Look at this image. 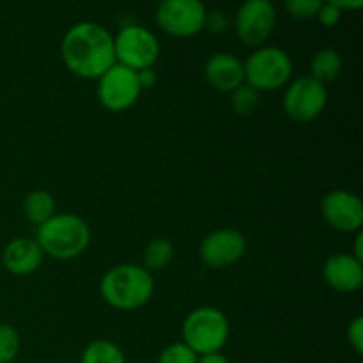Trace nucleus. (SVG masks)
Instances as JSON below:
<instances>
[{
  "mask_svg": "<svg viewBox=\"0 0 363 363\" xmlns=\"http://www.w3.org/2000/svg\"><path fill=\"white\" fill-rule=\"evenodd\" d=\"M206 6L201 0H162L156 11V23L174 38H191L204 28Z\"/></svg>",
  "mask_w": 363,
  "mask_h": 363,
  "instance_id": "nucleus-9",
  "label": "nucleus"
},
{
  "mask_svg": "<svg viewBox=\"0 0 363 363\" xmlns=\"http://www.w3.org/2000/svg\"><path fill=\"white\" fill-rule=\"evenodd\" d=\"M284 112L296 123H311L325 112L328 105L326 85L312 77H301L289 82L282 99Z\"/></svg>",
  "mask_w": 363,
  "mask_h": 363,
  "instance_id": "nucleus-7",
  "label": "nucleus"
},
{
  "mask_svg": "<svg viewBox=\"0 0 363 363\" xmlns=\"http://www.w3.org/2000/svg\"><path fill=\"white\" fill-rule=\"evenodd\" d=\"M347 340H350V346L357 351L358 354L363 353V318L358 315L353 321L350 323V328H347Z\"/></svg>",
  "mask_w": 363,
  "mask_h": 363,
  "instance_id": "nucleus-24",
  "label": "nucleus"
},
{
  "mask_svg": "<svg viewBox=\"0 0 363 363\" xmlns=\"http://www.w3.org/2000/svg\"><path fill=\"white\" fill-rule=\"evenodd\" d=\"M323 4H325V0H286L284 6H286V11L293 18L311 20V18L318 16Z\"/></svg>",
  "mask_w": 363,
  "mask_h": 363,
  "instance_id": "nucleus-23",
  "label": "nucleus"
},
{
  "mask_svg": "<svg viewBox=\"0 0 363 363\" xmlns=\"http://www.w3.org/2000/svg\"><path fill=\"white\" fill-rule=\"evenodd\" d=\"M230 106L238 116H250L259 106V91L248 84L240 85L236 91L230 92Z\"/></svg>",
  "mask_w": 363,
  "mask_h": 363,
  "instance_id": "nucleus-20",
  "label": "nucleus"
},
{
  "mask_svg": "<svg viewBox=\"0 0 363 363\" xmlns=\"http://www.w3.org/2000/svg\"><path fill=\"white\" fill-rule=\"evenodd\" d=\"M204 74L213 89L229 92V94L245 84L243 62L236 55L227 52H220L209 57L204 66Z\"/></svg>",
  "mask_w": 363,
  "mask_h": 363,
  "instance_id": "nucleus-14",
  "label": "nucleus"
},
{
  "mask_svg": "<svg viewBox=\"0 0 363 363\" xmlns=\"http://www.w3.org/2000/svg\"><path fill=\"white\" fill-rule=\"evenodd\" d=\"M35 241L43 254L57 261H71L84 254L91 243V227L73 213L53 215L38 227Z\"/></svg>",
  "mask_w": 363,
  "mask_h": 363,
  "instance_id": "nucleus-3",
  "label": "nucleus"
},
{
  "mask_svg": "<svg viewBox=\"0 0 363 363\" xmlns=\"http://www.w3.org/2000/svg\"><path fill=\"white\" fill-rule=\"evenodd\" d=\"M342 71V57L339 52L332 48L319 50L311 60V77L319 84L326 85L339 78Z\"/></svg>",
  "mask_w": 363,
  "mask_h": 363,
  "instance_id": "nucleus-16",
  "label": "nucleus"
},
{
  "mask_svg": "<svg viewBox=\"0 0 363 363\" xmlns=\"http://www.w3.org/2000/svg\"><path fill=\"white\" fill-rule=\"evenodd\" d=\"M99 293L103 300L117 311H137L151 301L155 294V279L144 266H113L103 275Z\"/></svg>",
  "mask_w": 363,
  "mask_h": 363,
  "instance_id": "nucleus-2",
  "label": "nucleus"
},
{
  "mask_svg": "<svg viewBox=\"0 0 363 363\" xmlns=\"http://www.w3.org/2000/svg\"><path fill=\"white\" fill-rule=\"evenodd\" d=\"M23 213L35 227L43 225L46 220L55 215V199L46 190H34L25 197Z\"/></svg>",
  "mask_w": 363,
  "mask_h": 363,
  "instance_id": "nucleus-17",
  "label": "nucleus"
},
{
  "mask_svg": "<svg viewBox=\"0 0 363 363\" xmlns=\"http://www.w3.org/2000/svg\"><path fill=\"white\" fill-rule=\"evenodd\" d=\"M277 23V11L269 0H245L236 13V34L241 43L261 48L272 35Z\"/></svg>",
  "mask_w": 363,
  "mask_h": 363,
  "instance_id": "nucleus-10",
  "label": "nucleus"
},
{
  "mask_svg": "<svg viewBox=\"0 0 363 363\" xmlns=\"http://www.w3.org/2000/svg\"><path fill=\"white\" fill-rule=\"evenodd\" d=\"M315 18H318L319 23L325 25V27H335V25L340 21V18H342V11H340L339 7L332 6V4L325 2Z\"/></svg>",
  "mask_w": 363,
  "mask_h": 363,
  "instance_id": "nucleus-26",
  "label": "nucleus"
},
{
  "mask_svg": "<svg viewBox=\"0 0 363 363\" xmlns=\"http://www.w3.org/2000/svg\"><path fill=\"white\" fill-rule=\"evenodd\" d=\"M116 62L133 71L147 69L160 57V41L149 28L126 25L113 38Z\"/></svg>",
  "mask_w": 363,
  "mask_h": 363,
  "instance_id": "nucleus-6",
  "label": "nucleus"
},
{
  "mask_svg": "<svg viewBox=\"0 0 363 363\" xmlns=\"http://www.w3.org/2000/svg\"><path fill=\"white\" fill-rule=\"evenodd\" d=\"M362 241H363V234H362V233H358L357 241H354V254H351V255H354V257H357L358 261H363V248H362Z\"/></svg>",
  "mask_w": 363,
  "mask_h": 363,
  "instance_id": "nucleus-30",
  "label": "nucleus"
},
{
  "mask_svg": "<svg viewBox=\"0 0 363 363\" xmlns=\"http://www.w3.org/2000/svg\"><path fill=\"white\" fill-rule=\"evenodd\" d=\"M197 363H230V362H229V358L225 357V354H222L218 351V353L202 354V357H199Z\"/></svg>",
  "mask_w": 363,
  "mask_h": 363,
  "instance_id": "nucleus-29",
  "label": "nucleus"
},
{
  "mask_svg": "<svg viewBox=\"0 0 363 363\" xmlns=\"http://www.w3.org/2000/svg\"><path fill=\"white\" fill-rule=\"evenodd\" d=\"M43 257L45 254L38 241L28 240V238H16V240H11L4 248L2 264L13 275L25 277L38 272Z\"/></svg>",
  "mask_w": 363,
  "mask_h": 363,
  "instance_id": "nucleus-15",
  "label": "nucleus"
},
{
  "mask_svg": "<svg viewBox=\"0 0 363 363\" xmlns=\"http://www.w3.org/2000/svg\"><path fill=\"white\" fill-rule=\"evenodd\" d=\"M323 275L337 293H354L363 286V264L351 254H333L326 259Z\"/></svg>",
  "mask_w": 363,
  "mask_h": 363,
  "instance_id": "nucleus-13",
  "label": "nucleus"
},
{
  "mask_svg": "<svg viewBox=\"0 0 363 363\" xmlns=\"http://www.w3.org/2000/svg\"><path fill=\"white\" fill-rule=\"evenodd\" d=\"M80 363H126V357L116 342L98 339L85 347Z\"/></svg>",
  "mask_w": 363,
  "mask_h": 363,
  "instance_id": "nucleus-18",
  "label": "nucleus"
},
{
  "mask_svg": "<svg viewBox=\"0 0 363 363\" xmlns=\"http://www.w3.org/2000/svg\"><path fill=\"white\" fill-rule=\"evenodd\" d=\"M229 333L225 314L215 307L195 308L183 323V342L199 357L222 351Z\"/></svg>",
  "mask_w": 363,
  "mask_h": 363,
  "instance_id": "nucleus-4",
  "label": "nucleus"
},
{
  "mask_svg": "<svg viewBox=\"0 0 363 363\" xmlns=\"http://www.w3.org/2000/svg\"><path fill=\"white\" fill-rule=\"evenodd\" d=\"M60 55L73 74L80 78H99L116 64L113 35L103 25L80 21L64 34Z\"/></svg>",
  "mask_w": 363,
  "mask_h": 363,
  "instance_id": "nucleus-1",
  "label": "nucleus"
},
{
  "mask_svg": "<svg viewBox=\"0 0 363 363\" xmlns=\"http://www.w3.org/2000/svg\"><path fill=\"white\" fill-rule=\"evenodd\" d=\"M174 259V245L165 238H156L147 243L144 250V268L147 272H160L165 269Z\"/></svg>",
  "mask_w": 363,
  "mask_h": 363,
  "instance_id": "nucleus-19",
  "label": "nucleus"
},
{
  "mask_svg": "<svg viewBox=\"0 0 363 363\" xmlns=\"http://www.w3.org/2000/svg\"><path fill=\"white\" fill-rule=\"evenodd\" d=\"M229 27V18L222 13V11H211V13L206 14L204 28H208L213 34H222L225 32V28Z\"/></svg>",
  "mask_w": 363,
  "mask_h": 363,
  "instance_id": "nucleus-25",
  "label": "nucleus"
},
{
  "mask_svg": "<svg viewBox=\"0 0 363 363\" xmlns=\"http://www.w3.org/2000/svg\"><path fill=\"white\" fill-rule=\"evenodd\" d=\"M321 215L339 233H360L363 225V202L350 190H332L323 197Z\"/></svg>",
  "mask_w": 363,
  "mask_h": 363,
  "instance_id": "nucleus-11",
  "label": "nucleus"
},
{
  "mask_svg": "<svg viewBox=\"0 0 363 363\" xmlns=\"http://www.w3.org/2000/svg\"><path fill=\"white\" fill-rule=\"evenodd\" d=\"M199 354L194 353L184 342H176L167 346L160 353L158 363H197Z\"/></svg>",
  "mask_w": 363,
  "mask_h": 363,
  "instance_id": "nucleus-22",
  "label": "nucleus"
},
{
  "mask_svg": "<svg viewBox=\"0 0 363 363\" xmlns=\"http://www.w3.org/2000/svg\"><path fill=\"white\" fill-rule=\"evenodd\" d=\"M98 98L108 112H124L138 101L142 94L137 71L113 64L98 78Z\"/></svg>",
  "mask_w": 363,
  "mask_h": 363,
  "instance_id": "nucleus-8",
  "label": "nucleus"
},
{
  "mask_svg": "<svg viewBox=\"0 0 363 363\" xmlns=\"http://www.w3.org/2000/svg\"><path fill=\"white\" fill-rule=\"evenodd\" d=\"M137 78H138V84H140L142 91L155 87L156 82H158V74H156V71L152 69V67L137 71Z\"/></svg>",
  "mask_w": 363,
  "mask_h": 363,
  "instance_id": "nucleus-27",
  "label": "nucleus"
},
{
  "mask_svg": "<svg viewBox=\"0 0 363 363\" xmlns=\"http://www.w3.org/2000/svg\"><path fill=\"white\" fill-rule=\"evenodd\" d=\"M245 84L255 91H277L293 78V60L277 46H261L243 62Z\"/></svg>",
  "mask_w": 363,
  "mask_h": 363,
  "instance_id": "nucleus-5",
  "label": "nucleus"
},
{
  "mask_svg": "<svg viewBox=\"0 0 363 363\" xmlns=\"http://www.w3.org/2000/svg\"><path fill=\"white\" fill-rule=\"evenodd\" d=\"M247 250V238L236 229H218L202 240L201 255L202 262L208 268L223 269L236 264Z\"/></svg>",
  "mask_w": 363,
  "mask_h": 363,
  "instance_id": "nucleus-12",
  "label": "nucleus"
},
{
  "mask_svg": "<svg viewBox=\"0 0 363 363\" xmlns=\"http://www.w3.org/2000/svg\"><path fill=\"white\" fill-rule=\"evenodd\" d=\"M20 353V335L16 328L0 323V363H11Z\"/></svg>",
  "mask_w": 363,
  "mask_h": 363,
  "instance_id": "nucleus-21",
  "label": "nucleus"
},
{
  "mask_svg": "<svg viewBox=\"0 0 363 363\" xmlns=\"http://www.w3.org/2000/svg\"><path fill=\"white\" fill-rule=\"evenodd\" d=\"M326 4H332V6L339 7L340 11L350 9V11H358L363 7V0H325Z\"/></svg>",
  "mask_w": 363,
  "mask_h": 363,
  "instance_id": "nucleus-28",
  "label": "nucleus"
}]
</instances>
